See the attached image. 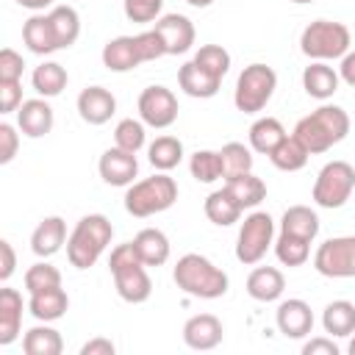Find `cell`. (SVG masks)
<instances>
[{
  "instance_id": "cell-13",
  "label": "cell",
  "mask_w": 355,
  "mask_h": 355,
  "mask_svg": "<svg viewBox=\"0 0 355 355\" xmlns=\"http://www.w3.org/2000/svg\"><path fill=\"white\" fill-rule=\"evenodd\" d=\"M97 169L108 186H130V183H136L133 178L139 175V161H136V153H128L114 144L100 155Z\"/></svg>"
},
{
  "instance_id": "cell-11",
  "label": "cell",
  "mask_w": 355,
  "mask_h": 355,
  "mask_svg": "<svg viewBox=\"0 0 355 355\" xmlns=\"http://www.w3.org/2000/svg\"><path fill=\"white\" fill-rule=\"evenodd\" d=\"M114 275V286H116V294L130 302V305H139V302H147L150 294H153V280L144 269L141 261H133V263H125V266H114L111 269Z\"/></svg>"
},
{
  "instance_id": "cell-17",
  "label": "cell",
  "mask_w": 355,
  "mask_h": 355,
  "mask_svg": "<svg viewBox=\"0 0 355 355\" xmlns=\"http://www.w3.org/2000/svg\"><path fill=\"white\" fill-rule=\"evenodd\" d=\"M17 128L28 136V139H42L53 130V108L47 103V97H36V100H25L17 108Z\"/></svg>"
},
{
  "instance_id": "cell-27",
  "label": "cell",
  "mask_w": 355,
  "mask_h": 355,
  "mask_svg": "<svg viewBox=\"0 0 355 355\" xmlns=\"http://www.w3.org/2000/svg\"><path fill=\"white\" fill-rule=\"evenodd\" d=\"M322 327L333 338H347L355 333V305L349 300H333L322 311Z\"/></svg>"
},
{
  "instance_id": "cell-30",
  "label": "cell",
  "mask_w": 355,
  "mask_h": 355,
  "mask_svg": "<svg viewBox=\"0 0 355 355\" xmlns=\"http://www.w3.org/2000/svg\"><path fill=\"white\" fill-rule=\"evenodd\" d=\"M202 211H205V216H208L214 225L227 227V225H233V222L241 219V211H244V208H241V205L230 197V191L222 186V189H216V191H211V194L205 197Z\"/></svg>"
},
{
  "instance_id": "cell-51",
  "label": "cell",
  "mask_w": 355,
  "mask_h": 355,
  "mask_svg": "<svg viewBox=\"0 0 355 355\" xmlns=\"http://www.w3.org/2000/svg\"><path fill=\"white\" fill-rule=\"evenodd\" d=\"M338 78L355 89V50H349L344 58H341V67H338Z\"/></svg>"
},
{
  "instance_id": "cell-7",
  "label": "cell",
  "mask_w": 355,
  "mask_h": 355,
  "mask_svg": "<svg viewBox=\"0 0 355 355\" xmlns=\"http://www.w3.org/2000/svg\"><path fill=\"white\" fill-rule=\"evenodd\" d=\"M355 191V169L347 161H330L319 169L313 183V202L319 208H341Z\"/></svg>"
},
{
  "instance_id": "cell-41",
  "label": "cell",
  "mask_w": 355,
  "mask_h": 355,
  "mask_svg": "<svg viewBox=\"0 0 355 355\" xmlns=\"http://www.w3.org/2000/svg\"><path fill=\"white\" fill-rule=\"evenodd\" d=\"M55 286H61V272L47 261H39L25 272V291L28 294H36V291H44V288H55Z\"/></svg>"
},
{
  "instance_id": "cell-1",
  "label": "cell",
  "mask_w": 355,
  "mask_h": 355,
  "mask_svg": "<svg viewBox=\"0 0 355 355\" xmlns=\"http://www.w3.org/2000/svg\"><path fill=\"white\" fill-rule=\"evenodd\" d=\"M172 280L183 294L197 297V300H219L227 294V286H230L227 272L211 263L200 252L180 255L172 269Z\"/></svg>"
},
{
  "instance_id": "cell-4",
  "label": "cell",
  "mask_w": 355,
  "mask_h": 355,
  "mask_svg": "<svg viewBox=\"0 0 355 355\" xmlns=\"http://www.w3.org/2000/svg\"><path fill=\"white\" fill-rule=\"evenodd\" d=\"M175 200H178V183L166 172H155L153 178H144V180H136L128 186L125 211L130 216L144 219V216H153V214L172 208Z\"/></svg>"
},
{
  "instance_id": "cell-16",
  "label": "cell",
  "mask_w": 355,
  "mask_h": 355,
  "mask_svg": "<svg viewBox=\"0 0 355 355\" xmlns=\"http://www.w3.org/2000/svg\"><path fill=\"white\" fill-rule=\"evenodd\" d=\"M78 114L89 125H105L116 114V97L105 86H86L78 94Z\"/></svg>"
},
{
  "instance_id": "cell-3",
  "label": "cell",
  "mask_w": 355,
  "mask_h": 355,
  "mask_svg": "<svg viewBox=\"0 0 355 355\" xmlns=\"http://www.w3.org/2000/svg\"><path fill=\"white\" fill-rule=\"evenodd\" d=\"M114 239V225L103 214H86L67 239V258L75 269H89L100 261Z\"/></svg>"
},
{
  "instance_id": "cell-21",
  "label": "cell",
  "mask_w": 355,
  "mask_h": 355,
  "mask_svg": "<svg viewBox=\"0 0 355 355\" xmlns=\"http://www.w3.org/2000/svg\"><path fill=\"white\" fill-rule=\"evenodd\" d=\"M103 64L111 69V72H130L136 69L141 61V53H139V44H136V36H116V39H108L105 47H103Z\"/></svg>"
},
{
  "instance_id": "cell-2",
  "label": "cell",
  "mask_w": 355,
  "mask_h": 355,
  "mask_svg": "<svg viewBox=\"0 0 355 355\" xmlns=\"http://www.w3.org/2000/svg\"><path fill=\"white\" fill-rule=\"evenodd\" d=\"M349 133V114L341 105H319L308 116H302L294 128V136L305 144V150L313 153H327L333 144L344 141Z\"/></svg>"
},
{
  "instance_id": "cell-18",
  "label": "cell",
  "mask_w": 355,
  "mask_h": 355,
  "mask_svg": "<svg viewBox=\"0 0 355 355\" xmlns=\"http://www.w3.org/2000/svg\"><path fill=\"white\" fill-rule=\"evenodd\" d=\"M178 86L189 94V97H197V100H208V97H214L216 92H219V86H222V78H216V75H211L208 69H202L194 58L191 61H186L180 69H178Z\"/></svg>"
},
{
  "instance_id": "cell-35",
  "label": "cell",
  "mask_w": 355,
  "mask_h": 355,
  "mask_svg": "<svg viewBox=\"0 0 355 355\" xmlns=\"http://www.w3.org/2000/svg\"><path fill=\"white\" fill-rule=\"evenodd\" d=\"M308 150H305V144L291 133V136H286L272 153H269V161L280 169V172H300L305 164H308Z\"/></svg>"
},
{
  "instance_id": "cell-37",
  "label": "cell",
  "mask_w": 355,
  "mask_h": 355,
  "mask_svg": "<svg viewBox=\"0 0 355 355\" xmlns=\"http://www.w3.org/2000/svg\"><path fill=\"white\" fill-rule=\"evenodd\" d=\"M219 158H222V175L225 178L252 172V147H244L241 141H227L219 150Z\"/></svg>"
},
{
  "instance_id": "cell-45",
  "label": "cell",
  "mask_w": 355,
  "mask_h": 355,
  "mask_svg": "<svg viewBox=\"0 0 355 355\" xmlns=\"http://www.w3.org/2000/svg\"><path fill=\"white\" fill-rule=\"evenodd\" d=\"M136 44H139L141 61H155V58L166 55V50H164V42H161V36H158V31H155V28H150V31H141V33L136 36Z\"/></svg>"
},
{
  "instance_id": "cell-52",
  "label": "cell",
  "mask_w": 355,
  "mask_h": 355,
  "mask_svg": "<svg viewBox=\"0 0 355 355\" xmlns=\"http://www.w3.org/2000/svg\"><path fill=\"white\" fill-rule=\"evenodd\" d=\"M14 3H19V6L28 8V11H44V8H50L55 0H14Z\"/></svg>"
},
{
  "instance_id": "cell-38",
  "label": "cell",
  "mask_w": 355,
  "mask_h": 355,
  "mask_svg": "<svg viewBox=\"0 0 355 355\" xmlns=\"http://www.w3.org/2000/svg\"><path fill=\"white\" fill-rule=\"evenodd\" d=\"M275 255L283 266H302L311 255V241L300 239V236H288V233H280L277 241H275Z\"/></svg>"
},
{
  "instance_id": "cell-31",
  "label": "cell",
  "mask_w": 355,
  "mask_h": 355,
  "mask_svg": "<svg viewBox=\"0 0 355 355\" xmlns=\"http://www.w3.org/2000/svg\"><path fill=\"white\" fill-rule=\"evenodd\" d=\"M286 136H288V133H286V128H283L280 119H275V116H261V119H255L252 128H250V147H252L255 153H261V155H269Z\"/></svg>"
},
{
  "instance_id": "cell-43",
  "label": "cell",
  "mask_w": 355,
  "mask_h": 355,
  "mask_svg": "<svg viewBox=\"0 0 355 355\" xmlns=\"http://www.w3.org/2000/svg\"><path fill=\"white\" fill-rule=\"evenodd\" d=\"M125 8V17L130 22H155L161 17V8H164V0H125L122 3Z\"/></svg>"
},
{
  "instance_id": "cell-53",
  "label": "cell",
  "mask_w": 355,
  "mask_h": 355,
  "mask_svg": "<svg viewBox=\"0 0 355 355\" xmlns=\"http://www.w3.org/2000/svg\"><path fill=\"white\" fill-rule=\"evenodd\" d=\"M186 3H189V6H194V8H208L214 0H186Z\"/></svg>"
},
{
  "instance_id": "cell-23",
  "label": "cell",
  "mask_w": 355,
  "mask_h": 355,
  "mask_svg": "<svg viewBox=\"0 0 355 355\" xmlns=\"http://www.w3.org/2000/svg\"><path fill=\"white\" fill-rule=\"evenodd\" d=\"M338 83H341V78L327 61H313L302 69V89L313 100H330L338 92Z\"/></svg>"
},
{
  "instance_id": "cell-19",
  "label": "cell",
  "mask_w": 355,
  "mask_h": 355,
  "mask_svg": "<svg viewBox=\"0 0 355 355\" xmlns=\"http://www.w3.org/2000/svg\"><path fill=\"white\" fill-rule=\"evenodd\" d=\"M67 239H69L67 236V222L61 216H44L36 225V230L31 233V250L39 258H50L64 247Z\"/></svg>"
},
{
  "instance_id": "cell-20",
  "label": "cell",
  "mask_w": 355,
  "mask_h": 355,
  "mask_svg": "<svg viewBox=\"0 0 355 355\" xmlns=\"http://www.w3.org/2000/svg\"><path fill=\"white\" fill-rule=\"evenodd\" d=\"M22 327V294L17 288H0V347H8L19 338Z\"/></svg>"
},
{
  "instance_id": "cell-29",
  "label": "cell",
  "mask_w": 355,
  "mask_h": 355,
  "mask_svg": "<svg viewBox=\"0 0 355 355\" xmlns=\"http://www.w3.org/2000/svg\"><path fill=\"white\" fill-rule=\"evenodd\" d=\"M225 189L230 191V197L241 208H255L266 197V183L252 172H244V175H236V178H225Z\"/></svg>"
},
{
  "instance_id": "cell-39",
  "label": "cell",
  "mask_w": 355,
  "mask_h": 355,
  "mask_svg": "<svg viewBox=\"0 0 355 355\" xmlns=\"http://www.w3.org/2000/svg\"><path fill=\"white\" fill-rule=\"evenodd\" d=\"M189 172L197 183H214V180L225 178L222 175V158L214 150H197L189 161Z\"/></svg>"
},
{
  "instance_id": "cell-33",
  "label": "cell",
  "mask_w": 355,
  "mask_h": 355,
  "mask_svg": "<svg viewBox=\"0 0 355 355\" xmlns=\"http://www.w3.org/2000/svg\"><path fill=\"white\" fill-rule=\"evenodd\" d=\"M47 17H50V25H53L58 50L72 47L78 42V36H80V17H78V11L72 6H53V11Z\"/></svg>"
},
{
  "instance_id": "cell-36",
  "label": "cell",
  "mask_w": 355,
  "mask_h": 355,
  "mask_svg": "<svg viewBox=\"0 0 355 355\" xmlns=\"http://www.w3.org/2000/svg\"><path fill=\"white\" fill-rule=\"evenodd\" d=\"M147 158L158 172H169L183 161V141L178 136H158L147 147Z\"/></svg>"
},
{
  "instance_id": "cell-40",
  "label": "cell",
  "mask_w": 355,
  "mask_h": 355,
  "mask_svg": "<svg viewBox=\"0 0 355 355\" xmlns=\"http://www.w3.org/2000/svg\"><path fill=\"white\" fill-rule=\"evenodd\" d=\"M144 136H147L144 133V122L141 119H133V116L119 119L116 128H114V144L122 147V150H128V153H139L144 147Z\"/></svg>"
},
{
  "instance_id": "cell-44",
  "label": "cell",
  "mask_w": 355,
  "mask_h": 355,
  "mask_svg": "<svg viewBox=\"0 0 355 355\" xmlns=\"http://www.w3.org/2000/svg\"><path fill=\"white\" fill-rule=\"evenodd\" d=\"M22 69H25V61L17 50L11 47H3L0 50V83H17L22 80Z\"/></svg>"
},
{
  "instance_id": "cell-55",
  "label": "cell",
  "mask_w": 355,
  "mask_h": 355,
  "mask_svg": "<svg viewBox=\"0 0 355 355\" xmlns=\"http://www.w3.org/2000/svg\"><path fill=\"white\" fill-rule=\"evenodd\" d=\"M291 3H300V6H305V3H313V0H291Z\"/></svg>"
},
{
  "instance_id": "cell-14",
  "label": "cell",
  "mask_w": 355,
  "mask_h": 355,
  "mask_svg": "<svg viewBox=\"0 0 355 355\" xmlns=\"http://www.w3.org/2000/svg\"><path fill=\"white\" fill-rule=\"evenodd\" d=\"M275 324L286 338H305L313 330V311L305 300H283L275 311Z\"/></svg>"
},
{
  "instance_id": "cell-48",
  "label": "cell",
  "mask_w": 355,
  "mask_h": 355,
  "mask_svg": "<svg viewBox=\"0 0 355 355\" xmlns=\"http://www.w3.org/2000/svg\"><path fill=\"white\" fill-rule=\"evenodd\" d=\"M302 355H338V344L333 336H316L302 344Z\"/></svg>"
},
{
  "instance_id": "cell-46",
  "label": "cell",
  "mask_w": 355,
  "mask_h": 355,
  "mask_svg": "<svg viewBox=\"0 0 355 355\" xmlns=\"http://www.w3.org/2000/svg\"><path fill=\"white\" fill-rule=\"evenodd\" d=\"M19 147V133L14 125L0 122V164H11Z\"/></svg>"
},
{
  "instance_id": "cell-25",
  "label": "cell",
  "mask_w": 355,
  "mask_h": 355,
  "mask_svg": "<svg viewBox=\"0 0 355 355\" xmlns=\"http://www.w3.org/2000/svg\"><path fill=\"white\" fill-rule=\"evenodd\" d=\"M133 247L144 266H164L169 261V239L158 227H144L133 236Z\"/></svg>"
},
{
  "instance_id": "cell-12",
  "label": "cell",
  "mask_w": 355,
  "mask_h": 355,
  "mask_svg": "<svg viewBox=\"0 0 355 355\" xmlns=\"http://www.w3.org/2000/svg\"><path fill=\"white\" fill-rule=\"evenodd\" d=\"M155 31H158V36L164 42L166 55H183V53H189L191 44H194V36H197L191 19L183 17V14H164V17H158L155 19Z\"/></svg>"
},
{
  "instance_id": "cell-28",
  "label": "cell",
  "mask_w": 355,
  "mask_h": 355,
  "mask_svg": "<svg viewBox=\"0 0 355 355\" xmlns=\"http://www.w3.org/2000/svg\"><path fill=\"white\" fill-rule=\"evenodd\" d=\"M280 233H288V236H300L305 241H313L319 236V216L313 208L308 205H291L283 211V219H280Z\"/></svg>"
},
{
  "instance_id": "cell-47",
  "label": "cell",
  "mask_w": 355,
  "mask_h": 355,
  "mask_svg": "<svg viewBox=\"0 0 355 355\" xmlns=\"http://www.w3.org/2000/svg\"><path fill=\"white\" fill-rule=\"evenodd\" d=\"M22 83H0V114H11L22 105Z\"/></svg>"
},
{
  "instance_id": "cell-15",
  "label": "cell",
  "mask_w": 355,
  "mask_h": 355,
  "mask_svg": "<svg viewBox=\"0 0 355 355\" xmlns=\"http://www.w3.org/2000/svg\"><path fill=\"white\" fill-rule=\"evenodd\" d=\"M222 338H225V327L214 313H197L183 324V341L191 349H200V352L214 349L222 344Z\"/></svg>"
},
{
  "instance_id": "cell-5",
  "label": "cell",
  "mask_w": 355,
  "mask_h": 355,
  "mask_svg": "<svg viewBox=\"0 0 355 355\" xmlns=\"http://www.w3.org/2000/svg\"><path fill=\"white\" fill-rule=\"evenodd\" d=\"M349 44H352L349 28L336 19H313L311 25H305V31L300 36V50L311 61L344 58L349 53Z\"/></svg>"
},
{
  "instance_id": "cell-10",
  "label": "cell",
  "mask_w": 355,
  "mask_h": 355,
  "mask_svg": "<svg viewBox=\"0 0 355 355\" xmlns=\"http://www.w3.org/2000/svg\"><path fill=\"white\" fill-rule=\"evenodd\" d=\"M178 111H180L178 97L166 86H147L139 94V116H141L144 125H150L155 130H164V128L175 125Z\"/></svg>"
},
{
  "instance_id": "cell-24",
  "label": "cell",
  "mask_w": 355,
  "mask_h": 355,
  "mask_svg": "<svg viewBox=\"0 0 355 355\" xmlns=\"http://www.w3.org/2000/svg\"><path fill=\"white\" fill-rule=\"evenodd\" d=\"M286 288V277L280 269L275 266H255L247 277V294L258 302H275L283 297Z\"/></svg>"
},
{
  "instance_id": "cell-22",
  "label": "cell",
  "mask_w": 355,
  "mask_h": 355,
  "mask_svg": "<svg viewBox=\"0 0 355 355\" xmlns=\"http://www.w3.org/2000/svg\"><path fill=\"white\" fill-rule=\"evenodd\" d=\"M22 42L25 47L33 53V55H50L58 50V42H55V33H53V25H50V17L47 14H33L25 19L22 25Z\"/></svg>"
},
{
  "instance_id": "cell-6",
  "label": "cell",
  "mask_w": 355,
  "mask_h": 355,
  "mask_svg": "<svg viewBox=\"0 0 355 355\" xmlns=\"http://www.w3.org/2000/svg\"><path fill=\"white\" fill-rule=\"evenodd\" d=\"M277 89V75L272 67L266 64H250L241 69L239 80H236V92H233V103L239 111L244 114H258L266 108V103L272 100Z\"/></svg>"
},
{
  "instance_id": "cell-26",
  "label": "cell",
  "mask_w": 355,
  "mask_h": 355,
  "mask_svg": "<svg viewBox=\"0 0 355 355\" xmlns=\"http://www.w3.org/2000/svg\"><path fill=\"white\" fill-rule=\"evenodd\" d=\"M28 311H31V316L39 319V322H55V319H61V316L69 311V297H67V291H64L61 286L44 288V291L31 294Z\"/></svg>"
},
{
  "instance_id": "cell-54",
  "label": "cell",
  "mask_w": 355,
  "mask_h": 355,
  "mask_svg": "<svg viewBox=\"0 0 355 355\" xmlns=\"http://www.w3.org/2000/svg\"><path fill=\"white\" fill-rule=\"evenodd\" d=\"M347 352H349V355H355V338L349 341V347H347Z\"/></svg>"
},
{
  "instance_id": "cell-42",
  "label": "cell",
  "mask_w": 355,
  "mask_h": 355,
  "mask_svg": "<svg viewBox=\"0 0 355 355\" xmlns=\"http://www.w3.org/2000/svg\"><path fill=\"white\" fill-rule=\"evenodd\" d=\"M194 61H197L202 69H208L211 75H216V78H225L227 69H230V53H227L222 44H202V47L194 53Z\"/></svg>"
},
{
  "instance_id": "cell-49",
  "label": "cell",
  "mask_w": 355,
  "mask_h": 355,
  "mask_svg": "<svg viewBox=\"0 0 355 355\" xmlns=\"http://www.w3.org/2000/svg\"><path fill=\"white\" fill-rule=\"evenodd\" d=\"M0 255H3V261H0V280L8 283V277L14 275V266H17V255H14L11 241H0Z\"/></svg>"
},
{
  "instance_id": "cell-32",
  "label": "cell",
  "mask_w": 355,
  "mask_h": 355,
  "mask_svg": "<svg viewBox=\"0 0 355 355\" xmlns=\"http://www.w3.org/2000/svg\"><path fill=\"white\" fill-rule=\"evenodd\" d=\"M22 349H25V355H61L64 338H61V333L55 327H50L44 322V324L31 327L22 336Z\"/></svg>"
},
{
  "instance_id": "cell-9",
  "label": "cell",
  "mask_w": 355,
  "mask_h": 355,
  "mask_svg": "<svg viewBox=\"0 0 355 355\" xmlns=\"http://www.w3.org/2000/svg\"><path fill=\"white\" fill-rule=\"evenodd\" d=\"M313 269L324 277H355V236H336L319 244Z\"/></svg>"
},
{
  "instance_id": "cell-34",
  "label": "cell",
  "mask_w": 355,
  "mask_h": 355,
  "mask_svg": "<svg viewBox=\"0 0 355 355\" xmlns=\"http://www.w3.org/2000/svg\"><path fill=\"white\" fill-rule=\"evenodd\" d=\"M31 83H33L36 94H42V97H58L67 89L69 75H67V69L58 61H44V64H39L33 69Z\"/></svg>"
},
{
  "instance_id": "cell-8",
  "label": "cell",
  "mask_w": 355,
  "mask_h": 355,
  "mask_svg": "<svg viewBox=\"0 0 355 355\" xmlns=\"http://www.w3.org/2000/svg\"><path fill=\"white\" fill-rule=\"evenodd\" d=\"M272 244H275V219L266 211H252L250 216H244L236 239V258L244 266H252L266 255Z\"/></svg>"
},
{
  "instance_id": "cell-50",
  "label": "cell",
  "mask_w": 355,
  "mask_h": 355,
  "mask_svg": "<svg viewBox=\"0 0 355 355\" xmlns=\"http://www.w3.org/2000/svg\"><path fill=\"white\" fill-rule=\"evenodd\" d=\"M114 352H116L114 341L111 338H103V336H97V338H92V341H86L80 347V355H114Z\"/></svg>"
}]
</instances>
